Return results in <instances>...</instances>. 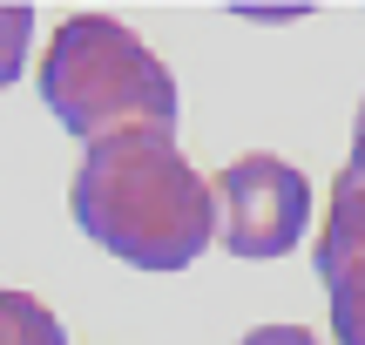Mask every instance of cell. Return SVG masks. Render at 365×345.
I'll return each instance as SVG.
<instances>
[{"label": "cell", "instance_id": "ba28073f", "mask_svg": "<svg viewBox=\"0 0 365 345\" xmlns=\"http://www.w3.org/2000/svg\"><path fill=\"white\" fill-rule=\"evenodd\" d=\"M352 170L365 176V102H359V122H352Z\"/></svg>", "mask_w": 365, "mask_h": 345}, {"label": "cell", "instance_id": "6da1fadb", "mask_svg": "<svg viewBox=\"0 0 365 345\" xmlns=\"http://www.w3.org/2000/svg\"><path fill=\"white\" fill-rule=\"evenodd\" d=\"M75 224L135 271H182L217 244V190L182 163L176 129H122L81 149Z\"/></svg>", "mask_w": 365, "mask_h": 345}, {"label": "cell", "instance_id": "7a4b0ae2", "mask_svg": "<svg viewBox=\"0 0 365 345\" xmlns=\"http://www.w3.org/2000/svg\"><path fill=\"white\" fill-rule=\"evenodd\" d=\"M41 102L81 143L122 129H176V75L129 21L108 14H75L54 27L41 54Z\"/></svg>", "mask_w": 365, "mask_h": 345}, {"label": "cell", "instance_id": "277c9868", "mask_svg": "<svg viewBox=\"0 0 365 345\" xmlns=\"http://www.w3.org/2000/svg\"><path fill=\"white\" fill-rule=\"evenodd\" d=\"M318 278L331 292V332L339 345H365V176L339 170L318 237Z\"/></svg>", "mask_w": 365, "mask_h": 345}, {"label": "cell", "instance_id": "8992f818", "mask_svg": "<svg viewBox=\"0 0 365 345\" xmlns=\"http://www.w3.org/2000/svg\"><path fill=\"white\" fill-rule=\"evenodd\" d=\"M27 41H34V7H0V88L21 75Z\"/></svg>", "mask_w": 365, "mask_h": 345}, {"label": "cell", "instance_id": "5b68a950", "mask_svg": "<svg viewBox=\"0 0 365 345\" xmlns=\"http://www.w3.org/2000/svg\"><path fill=\"white\" fill-rule=\"evenodd\" d=\"M0 345H68V332L34 292H7L0 284Z\"/></svg>", "mask_w": 365, "mask_h": 345}, {"label": "cell", "instance_id": "3957f363", "mask_svg": "<svg viewBox=\"0 0 365 345\" xmlns=\"http://www.w3.org/2000/svg\"><path fill=\"white\" fill-rule=\"evenodd\" d=\"M217 237L230 257H284L312 224V183L271 149H250L217 176Z\"/></svg>", "mask_w": 365, "mask_h": 345}, {"label": "cell", "instance_id": "52a82bcc", "mask_svg": "<svg viewBox=\"0 0 365 345\" xmlns=\"http://www.w3.org/2000/svg\"><path fill=\"white\" fill-rule=\"evenodd\" d=\"M237 345H318L304 325H257V332H244Z\"/></svg>", "mask_w": 365, "mask_h": 345}]
</instances>
